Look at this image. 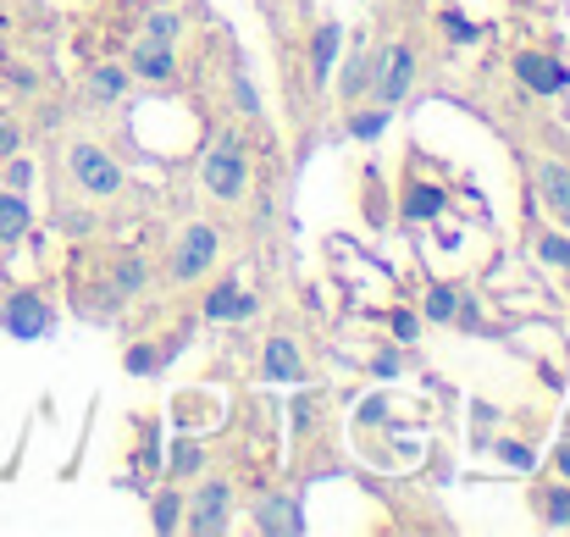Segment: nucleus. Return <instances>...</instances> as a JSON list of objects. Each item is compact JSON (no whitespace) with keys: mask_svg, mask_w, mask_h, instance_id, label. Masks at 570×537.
<instances>
[{"mask_svg":"<svg viewBox=\"0 0 570 537\" xmlns=\"http://www.w3.org/2000/svg\"><path fill=\"white\" fill-rule=\"evenodd\" d=\"M199 188L210 199H222V205L244 199V188H249V156H244V134L238 128H227L216 139V150L199 156Z\"/></svg>","mask_w":570,"mask_h":537,"instance_id":"f257e3e1","label":"nucleus"},{"mask_svg":"<svg viewBox=\"0 0 570 537\" xmlns=\"http://www.w3.org/2000/svg\"><path fill=\"white\" fill-rule=\"evenodd\" d=\"M67 173L72 183L89 194V199H117L122 194V167H117V156L111 150H100V145H89V139H78V145H67Z\"/></svg>","mask_w":570,"mask_h":537,"instance_id":"f03ea898","label":"nucleus"},{"mask_svg":"<svg viewBox=\"0 0 570 537\" xmlns=\"http://www.w3.org/2000/svg\"><path fill=\"white\" fill-rule=\"evenodd\" d=\"M415 72H421L415 45H410V39H387V61L372 72V95H366V100L382 106V111H399V106H404V95L415 89Z\"/></svg>","mask_w":570,"mask_h":537,"instance_id":"7ed1b4c3","label":"nucleus"},{"mask_svg":"<svg viewBox=\"0 0 570 537\" xmlns=\"http://www.w3.org/2000/svg\"><path fill=\"white\" fill-rule=\"evenodd\" d=\"M233 527V488L222 477H205L194 505H184V533L194 537H222Z\"/></svg>","mask_w":570,"mask_h":537,"instance_id":"20e7f679","label":"nucleus"},{"mask_svg":"<svg viewBox=\"0 0 570 537\" xmlns=\"http://www.w3.org/2000/svg\"><path fill=\"white\" fill-rule=\"evenodd\" d=\"M0 328H6L11 339H45V333L56 328V311H50V300H45L39 289H11V294L0 300Z\"/></svg>","mask_w":570,"mask_h":537,"instance_id":"39448f33","label":"nucleus"},{"mask_svg":"<svg viewBox=\"0 0 570 537\" xmlns=\"http://www.w3.org/2000/svg\"><path fill=\"white\" fill-rule=\"evenodd\" d=\"M216 255H222V233L210 222H189L178 250H173V283H199L216 266Z\"/></svg>","mask_w":570,"mask_h":537,"instance_id":"423d86ee","label":"nucleus"},{"mask_svg":"<svg viewBox=\"0 0 570 537\" xmlns=\"http://www.w3.org/2000/svg\"><path fill=\"white\" fill-rule=\"evenodd\" d=\"M382 61H387V39L382 45H350V56H344V67H333L338 72V100L344 106H361L366 95H372V72H377Z\"/></svg>","mask_w":570,"mask_h":537,"instance_id":"0eeeda50","label":"nucleus"},{"mask_svg":"<svg viewBox=\"0 0 570 537\" xmlns=\"http://www.w3.org/2000/svg\"><path fill=\"white\" fill-rule=\"evenodd\" d=\"M128 72L139 84H161V89H178L184 78V61H178V45H156V39H139L128 50Z\"/></svg>","mask_w":570,"mask_h":537,"instance_id":"6e6552de","label":"nucleus"},{"mask_svg":"<svg viewBox=\"0 0 570 537\" xmlns=\"http://www.w3.org/2000/svg\"><path fill=\"white\" fill-rule=\"evenodd\" d=\"M515 78L532 89V95H566V84H570V72H566V61L560 56H549V50H515Z\"/></svg>","mask_w":570,"mask_h":537,"instance_id":"1a4fd4ad","label":"nucleus"},{"mask_svg":"<svg viewBox=\"0 0 570 537\" xmlns=\"http://www.w3.org/2000/svg\"><path fill=\"white\" fill-rule=\"evenodd\" d=\"M338 45H344V22L338 17H322L311 28V89H327L333 84V67H338Z\"/></svg>","mask_w":570,"mask_h":537,"instance_id":"9d476101","label":"nucleus"},{"mask_svg":"<svg viewBox=\"0 0 570 537\" xmlns=\"http://www.w3.org/2000/svg\"><path fill=\"white\" fill-rule=\"evenodd\" d=\"M443 211H449V194L426 178H410L404 194H399V205H393V216H404L410 227H426V222H438Z\"/></svg>","mask_w":570,"mask_h":537,"instance_id":"9b49d317","label":"nucleus"},{"mask_svg":"<svg viewBox=\"0 0 570 537\" xmlns=\"http://www.w3.org/2000/svg\"><path fill=\"white\" fill-rule=\"evenodd\" d=\"M261 377H266V382H305V377H311L305 350H299L288 333H272L266 350H261Z\"/></svg>","mask_w":570,"mask_h":537,"instance_id":"f8f14e48","label":"nucleus"},{"mask_svg":"<svg viewBox=\"0 0 570 537\" xmlns=\"http://www.w3.org/2000/svg\"><path fill=\"white\" fill-rule=\"evenodd\" d=\"M532 183H538V199H543V211L560 222V227H570V167H560V162H538L532 167Z\"/></svg>","mask_w":570,"mask_h":537,"instance_id":"ddd939ff","label":"nucleus"},{"mask_svg":"<svg viewBox=\"0 0 570 537\" xmlns=\"http://www.w3.org/2000/svg\"><path fill=\"white\" fill-rule=\"evenodd\" d=\"M299 527H305V521H299V499H294V494H272V499H261V510H255V533L294 537Z\"/></svg>","mask_w":570,"mask_h":537,"instance_id":"4468645a","label":"nucleus"},{"mask_svg":"<svg viewBox=\"0 0 570 537\" xmlns=\"http://www.w3.org/2000/svg\"><path fill=\"white\" fill-rule=\"evenodd\" d=\"M28 227H33V205H28V194H22V188H0V250L22 244Z\"/></svg>","mask_w":570,"mask_h":537,"instance_id":"2eb2a0df","label":"nucleus"},{"mask_svg":"<svg viewBox=\"0 0 570 537\" xmlns=\"http://www.w3.org/2000/svg\"><path fill=\"white\" fill-rule=\"evenodd\" d=\"M184 344H189V333H178L173 344H134V350L122 355V365H128V377H156V371L178 355Z\"/></svg>","mask_w":570,"mask_h":537,"instance_id":"dca6fc26","label":"nucleus"},{"mask_svg":"<svg viewBox=\"0 0 570 537\" xmlns=\"http://www.w3.org/2000/svg\"><path fill=\"white\" fill-rule=\"evenodd\" d=\"M128 89H134V72H128V67H117V61H100V67H89V95H95L100 106H117Z\"/></svg>","mask_w":570,"mask_h":537,"instance_id":"f3484780","label":"nucleus"},{"mask_svg":"<svg viewBox=\"0 0 570 537\" xmlns=\"http://www.w3.org/2000/svg\"><path fill=\"white\" fill-rule=\"evenodd\" d=\"M361 211H366L372 227H387V222H393V194H387V183L377 178V167H366V178H361Z\"/></svg>","mask_w":570,"mask_h":537,"instance_id":"a211bd4d","label":"nucleus"},{"mask_svg":"<svg viewBox=\"0 0 570 537\" xmlns=\"http://www.w3.org/2000/svg\"><path fill=\"white\" fill-rule=\"evenodd\" d=\"M145 283H150V266H145L139 255H117V261H111V294H117V305L134 300Z\"/></svg>","mask_w":570,"mask_h":537,"instance_id":"6ab92c4d","label":"nucleus"},{"mask_svg":"<svg viewBox=\"0 0 570 537\" xmlns=\"http://www.w3.org/2000/svg\"><path fill=\"white\" fill-rule=\"evenodd\" d=\"M238 277H222V283H210L205 289V305H199V316L205 322H233V305H238Z\"/></svg>","mask_w":570,"mask_h":537,"instance_id":"aec40b11","label":"nucleus"},{"mask_svg":"<svg viewBox=\"0 0 570 537\" xmlns=\"http://www.w3.org/2000/svg\"><path fill=\"white\" fill-rule=\"evenodd\" d=\"M150 527L156 533H184V494L178 488H161L150 499Z\"/></svg>","mask_w":570,"mask_h":537,"instance_id":"412c9836","label":"nucleus"},{"mask_svg":"<svg viewBox=\"0 0 570 537\" xmlns=\"http://www.w3.org/2000/svg\"><path fill=\"white\" fill-rule=\"evenodd\" d=\"M393 123V111H382V106H366V111H350L344 117V134L350 139H361V145H372V139H382V128Z\"/></svg>","mask_w":570,"mask_h":537,"instance_id":"4be33fe9","label":"nucleus"},{"mask_svg":"<svg viewBox=\"0 0 570 537\" xmlns=\"http://www.w3.org/2000/svg\"><path fill=\"white\" fill-rule=\"evenodd\" d=\"M454 305H460V289L432 283V289H426V300H421V316H426V322H438V328H449V322H454Z\"/></svg>","mask_w":570,"mask_h":537,"instance_id":"5701e85b","label":"nucleus"},{"mask_svg":"<svg viewBox=\"0 0 570 537\" xmlns=\"http://www.w3.org/2000/svg\"><path fill=\"white\" fill-rule=\"evenodd\" d=\"M139 39H156V45H178L184 39V17L173 11V6H161V11H150L145 17V33Z\"/></svg>","mask_w":570,"mask_h":537,"instance_id":"b1692460","label":"nucleus"},{"mask_svg":"<svg viewBox=\"0 0 570 537\" xmlns=\"http://www.w3.org/2000/svg\"><path fill=\"white\" fill-rule=\"evenodd\" d=\"M438 28H443V39H449V45H476V39H482V22H471L465 11H443V17H438Z\"/></svg>","mask_w":570,"mask_h":537,"instance_id":"393cba45","label":"nucleus"},{"mask_svg":"<svg viewBox=\"0 0 570 537\" xmlns=\"http://www.w3.org/2000/svg\"><path fill=\"white\" fill-rule=\"evenodd\" d=\"M167 471H173V477H199V471H205V449H199L194 438H178V443H173V466H167Z\"/></svg>","mask_w":570,"mask_h":537,"instance_id":"a878e982","label":"nucleus"},{"mask_svg":"<svg viewBox=\"0 0 570 537\" xmlns=\"http://www.w3.org/2000/svg\"><path fill=\"white\" fill-rule=\"evenodd\" d=\"M538 505H543V521H549V527H566L570 533V482H554Z\"/></svg>","mask_w":570,"mask_h":537,"instance_id":"bb28decb","label":"nucleus"},{"mask_svg":"<svg viewBox=\"0 0 570 537\" xmlns=\"http://www.w3.org/2000/svg\"><path fill=\"white\" fill-rule=\"evenodd\" d=\"M387 333H393L399 344H415V339H421V311H410V305H393V311H387Z\"/></svg>","mask_w":570,"mask_h":537,"instance_id":"cd10ccee","label":"nucleus"},{"mask_svg":"<svg viewBox=\"0 0 570 537\" xmlns=\"http://www.w3.org/2000/svg\"><path fill=\"white\" fill-rule=\"evenodd\" d=\"M454 328H465V333H488V316H482V305H476V294H471V289H460V305H454Z\"/></svg>","mask_w":570,"mask_h":537,"instance_id":"c85d7f7f","label":"nucleus"},{"mask_svg":"<svg viewBox=\"0 0 570 537\" xmlns=\"http://www.w3.org/2000/svg\"><path fill=\"white\" fill-rule=\"evenodd\" d=\"M538 255H543L549 266L570 272V233H560V227H554V233H543V238H538Z\"/></svg>","mask_w":570,"mask_h":537,"instance_id":"c756f323","label":"nucleus"},{"mask_svg":"<svg viewBox=\"0 0 570 537\" xmlns=\"http://www.w3.org/2000/svg\"><path fill=\"white\" fill-rule=\"evenodd\" d=\"M0 167H6V188H22V194H28V188H33V178H39V167H33L22 150H17V156H6Z\"/></svg>","mask_w":570,"mask_h":537,"instance_id":"7c9ffc66","label":"nucleus"},{"mask_svg":"<svg viewBox=\"0 0 570 537\" xmlns=\"http://www.w3.org/2000/svg\"><path fill=\"white\" fill-rule=\"evenodd\" d=\"M499 460H504L510 471H532V466H538V455H532V443H510V438L499 443Z\"/></svg>","mask_w":570,"mask_h":537,"instance_id":"2f4dec72","label":"nucleus"},{"mask_svg":"<svg viewBox=\"0 0 570 537\" xmlns=\"http://www.w3.org/2000/svg\"><path fill=\"white\" fill-rule=\"evenodd\" d=\"M233 106H238V117H261V95L249 78H233Z\"/></svg>","mask_w":570,"mask_h":537,"instance_id":"473e14b6","label":"nucleus"},{"mask_svg":"<svg viewBox=\"0 0 570 537\" xmlns=\"http://www.w3.org/2000/svg\"><path fill=\"white\" fill-rule=\"evenodd\" d=\"M288 416H294V432H311V427H316V421H311V416H316V399H311V393H299V399L288 404Z\"/></svg>","mask_w":570,"mask_h":537,"instance_id":"72a5a7b5","label":"nucleus"},{"mask_svg":"<svg viewBox=\"0 0 570 537\" xmlns=\"http://www.w3.org/2000/svg\"><path fill=\"white\" fill-rule=\"evenodd\" d=\"M17 150H22V128H17L11 117H0V162L17 156Z\"/></svg>","mask_w":570,"mask_h":537,"instance_id":"f704fd0d","label":"nucleus"},{"mask_svg":"<svg viewBox=\"0 0 570 537\" xmlns=\"http://www.w3.org/2000/svg\"><path fill=\"white\" fill-rule=\"evenodd\" d=\"M61 227H67L72 238H89V233H95V216H89V211H67V216H61Z\"/></svg>","mask_w":570,"mask_h":537,"instance_id":"c9c22d12","label":"nucleus"},{"mask_svg":"<svg viewBox=\"0 0 570 537\" xmlns=\"http://www.w3.org/2000/svg\"><path fill=\"white\" fill-rule=\"evenodd\" d=\"M249 316H261V294H249V289H238V305H233V322H249Z\"/></svg>","mask_w":570,"mask_h":537,"instance_id":"e433bc0d","label":"nucleus"},{"mask_svg":"<svg viewBox=\"0 0 570 537\" xmlns=\"http://www.w3.org/2000/svg\"><path fill=\"white\" fill-rule=\"evenodd\" d=\"M399 365H404V360H399V350H382V355L372 360V377H399Z\"/></svg>","mask_w":570,"mask_h":537,"instance_id":"4c0bfd02","label":"nucleus"},{"mask_svg":"<svg viewBox=\"0 0 570 537\" xmlns=\"http://www.w3.org/2000/svg\"><path fill=\"white\" fill-rule=\"evenodd\" d=\"M554 471H560V482H570V443L554 455Z\"/></svg>","mask_w":570,"mask_h":537,"instance_id":"58836bf2","label":"nucleus"}]
</instances>
